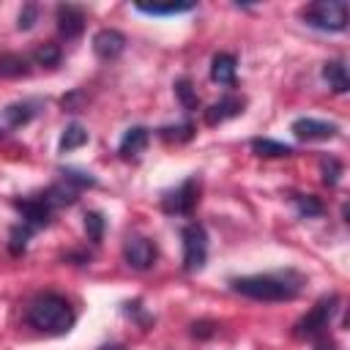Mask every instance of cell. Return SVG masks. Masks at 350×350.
I'll return each instance as SVG.
<instances>
[{
    "label": "cell",
    "mask_w": 350,
    "mask_h": 350,
    "mask_svg": "<svg viewBox=\"0 0 350 350\" xmlns=\"http://www.w3.org/2000/svg\"><path fill=\"white\" fill-rule=\"evenodd\" d=\"M36 22H38V5L36 3H25L22 11H19V16H16V27L19 30H30Z\"/></svg>",
    "instance_id": "cell-29"
},
{
    "label": "cell",
    "mask_w": 350,
    "mask_h": 350,
    "mask_svg": "<svg viewBox=\"0 0 350 350\" xmlns=\"http://www.w3.org/2000/svg\"><path fill=\"white\" fill-rule=\"evenodd\" d=\"M180 241H183V271L197 273L205 268L208 260V232L202 224L191 221L180 230Z\"/></svg>",
    "instance_id": "cell-5"
},
{
    "label": "cell",
    "mask_w": 350,
    "mask_h": 350,
    "mask_svg": "<svg viewBox=\"0 0 350 350\" xmlns=\"http://www.w3.org/2000/svg\"><path fill=\"white\" fill-rule=\"evenodd\" d=\"M101 350H126V347H123V345H104Z\"/></svg>",
    "instance_id": "cell-33"
},
{
    "label": "cell",
    "mask_w": 350,
    "mask_h": 350,
    "mask_svg": "<svg viewBox=\"0 0 350 350\" xmlns=\"http://www.w3.org/2000/svg\"><path fill=\"white\" fill-rule=\"evenodd\" d=\"M336 309H339V295H323V298L293 325V336H295V339H320V336L328 331V325H331Z\"/></svg>",
    "instance_id": "cell-4"
},
{
    "label": "cell",
    "mask_w": 350,
    "mask_h": 350,
    "mask_svg": "<svg viewBox=\"0 0 350 350\" xmlns=\"http://www.w3.org/2000/svg\"><path fill=\"white\" fill-rule=\"evenodd\" d=\"M159 137L164 142H189L194 137V126L191 123H175V126H161Z\"/></svg>",
    "instance_id": "cell-25"
},
{
    "label": "cell",
    "mask_w": 350,
    "mask_h": 350,
    "mask_svg": "<svg viewBox=\"0 0 350 350\" xmlns=\"http://www.w3.org/2000/svg\"><path fill=\"white\" fill-rule=\"evenodd\" d=\"M235 66L238 57L232 52H216L211 60V79L219 85H235Z\"/></svg>",
    "instance_id": "cell-15"
},
{
    "label": "cell",
    "mask_w": 350,
    "mask_h": 350,
    "mask_svg": "<svg viewBox=\"0 0 350 350\" xmlns=\"http://www.w3.org/2000/svg\"><path fill=\"white\" fill-rule=\"evenodd\" d=\"M41 104L38 101H33V98H25V101H14V104H8L5 109H3V118H5V123L11 126V129H19V126H25V123H30L41 109H38Z\"/></svg>",
    "instance_id": "cell-14"
},
{
    "label": "cell",
    "mask_w": 350,
    "mask_h": 350,
    "mask_svg": "<svg viewBox=\"0 0 350 350\" xmlns=\"http://www.w3.org/2000/svg\"><path fill=\"white\" fill-rule=\"evenodd\" d=\"M293 202H295L298 216H304V219H314V216H323L325 213V205L314 194H295Z\"/></svg>",
    "instance_id": "cell-22"
},
{
    "label": "cell",
    "mask_w": 350,
    "mask_h": 350,
    "mask_svg": "<svg viewBox=\"0 0 350 350\" xmlns=\"http://www.w3.org/2000/svg\"><path fill=\"white\" fill-rule=\"evenodd\" d=\"M123 49H126V36L115 27H101L93 36V52L98 60H115L123 55Z\"/></svg>",
    "instance_id": "cell-11"
},
{
    "label": "cell",
    "mask_w": 350,
    "mask_h": 350,
    "mask_svg": "<svg viewBox=\"0 0 350 350\" xmlns=\"http://www.w3.org/2000/svg\"><path fill=\"white\" fill-rule=\"evenodd\" d=\"M323 79L328 82V88L334 93H347L350 90V79H347V68L342 60H325L323 63Z\"/></svg>",
    "instance_id": "cell-18"
},
{
    "label": "cell",
    "mask_w": 350,
    "mask_h": 350,
    "mask_svg": "<svg viewBox=\"0 0 350 350\" xmlns=\"http://www.w3.org/2000/svg\"><path fill=\"white\" fill-rule=\"evenodd\" d=\"M30 235H33V227H27L25 221L16 224V227L11 230V235H8V252H11V254H22V252L27 249Z\"/></svg>",
    "instance_id": "cell-26"
},
{
    "label": "cell",
    "mask_w": 350,
    "mask_h": 350,
    "mask_svg": "<svg viewBox=\"0 0 350 350\" xmlns=\"http://www.w3.org/2000/svg\"><path fill=\"white\" fill-rule=\"evenodd\" d=\"M301 19L325 33H342L347 27V3L345 0H317L301 8Z\"/></svg>",
    "instance_id": "cell-3"
},
{
    "label": "cell",
    "mask_w": 350,
    "mask_h": 350,
    "mask_svg": "<svg viewBox=\"0 0 350 350\" xmlns=\"http://www.w3.org/2000/svg\"><path fill=\"white\" fill-rule=\"evenodd\" d=\"M14 208L22 213V221H25L27 227H33V230L46 227L49 219H52V213H55V208L44 200V194H33V197L14 200Z\"/></svg>",
    "instance_id": "cell-8"
},
{
    "label": "cell",
    "mask_w": 350,
    "mask_h": 350,
    "mask_svg": "<svg viewBox=\"0 0 350 350\" xmlns=\"http://www.w3.org/2000/svg\"><path fill=\"white\" fill-rule=\"evenodd\" d=\"M342 172H345V167H342V161H339L336 156H323V159H320V175H323V183H325V186L334 189V186L339 183Z\"/></svg>",
    "instance_id": "cell-23"
},
{
    "label": "cell",
    "mask_w": 350,
    "mask_h": 350,
    "mask_svg": "<svg viewBox=\"0 0 350 350\" xmlns=\"http://www.w3.org/2000/svg\"><path fill=\"white\" fill-rule=\"evenodd\" d=\"M30 74V60L19 52H3L0 55V79H19Z\"/></svg>",
    "instance_id": "cell-17"
},
{
    "label": "cell",
    "mask_w": 350,
    "mask_h": 350,
    "mask_svg": "<svg viewBox=\"0 0 350 350\" xmlns=\"http://www.w3.org/2000/svg\"><path fill=\"white\" fill-rule=\"evenodd\" d=\"M232 293L252 298V301H293L301 287L304 276L295 271H273V273H252L230 279Z\"/></svg>",
    "instance_id": "cell-1"
},
{
    "label": "cell",
    "mask_w": 350,
    "mask_h": 350,
    "mask_svg": "<svg viewBox=\"0 0 350 350\" xmlns=\"http://www.w3.org/2000/svg\"><path fill=\"white\" fill-rule=\"evenodd\" d=\"M0 139H3V131H0Z\"/></svg>",
    "instance_id": "cell-34"
},
{
    "label": "cell",
    "mask_w": 350,
    "mask_h": 350,
    "mask_svg": "<svg viewBox=\"0 0 350 350\" xmlns=\"http://www.w3.org/2000/svg\"><path fill=\"white\" fill-rule=\"evenodd\" d=\"M148 142H150V129H145V126H131V129H126V134L120 137L118 153H120L123 159H137V156L148 148Z\"/></svg>",
    "instance_id": "cell-13"
},
{
    "label": "cell",
    "mask_w": 350,
    "mask_h": 350,
    "mask_svg": "<svg viewBox=\"0 0 350 350\" xmlns=\"http://www.w3.org/2000/svg\"><path fill=\"white\" fill-rule=\"evenodd\" d=\"M290 131L301 142H320V139H334L339 134V126L328 120H317V118H295L290 123Z\"/></svg>",
    "instance_id": "cell-9"
},
{
    "label": "cell",
    "mask_w": 350,
    "mask_h": 350,
    "mask_svg": "<svg viewBox=\"0 0 350 350\" xmlns=\"http://www.w3.org/2000/svg\"><path fill=\"white\" fill-rule=\"evenodd\" d=\"M33 60H36V66H46V68H55L57 63H60V46L57 44H41L36 52H33Z\"/></svg>",
    "instance_id": "cell-27"
},
{
    "label": "cell",
    "mask_w": 350,
    "mask_h": 350,
    "mask_svg": "<svg viewBox=\"0 0 350 350\" xmlns=\"http://www.w3.org/2000/svg\"><path fill=\"white\" fill-rule=\"evenodd\" d=\"M172 88H175V96H178V101H180V107H183L186 112H197V109H200V96H197V90H194V85H191L189 77L175 79Z\"/></svg>",
    "instance_id": "cell-21"
},
{
    "label": "cell",
    "mask_w": 350,
    "mask_h": 350,
    "mask_svg": "<svg viewBox=\"0 0 350 350\" xmlns=\"http://www.w3.org/2000/svg\"><path fill=\"white\" fill-rule=\"evenodd\" d=\"M243 107H246V101L241 96H224V98H219L216 104H211L205 109V123L208 126H219L224 120H232V118H238L243 112Z\"/></svg>",
    "instance_id": "cell-12"
},
{
    "label": "cell",
    "mask_w": 350,
    "mask_h": 350,
    "mask_svg": "<svg viewBox=\"0 0 350 350\" xmlns=\"http://www.w3.org/2000/svg\"><path fill=\"white\" fill-rule=\"evenodd\" d=\"M27 323L41 331V334H66L71 325H74V309L71 304L57 295V293H41L36 295L30 304H27V312H25Z\"/></svg>",
    "instance_id": "cell-2"
},
{
    "label": "cell",
    "mask_w": 350,
    "mask_h": 350,
    "mask_svg": "<svg viewBox=\"0 0 350 350\" xmlns=\"http://www.w3.org/2000/svg\"><path fill=\"white\" fill-rule=\"evenodd\" d=\"M90 137H88V129L82 126V123H77V120H71L66 129H63V134H60V142H57V148H60V153H68V150H77V148H82L85 142H88Z\"/></svg>",
    "instance_id": "cell-20"
},
{
    "label": "cell",
    "mask_w": 350,
    "mask_h": 350,
    "mask_svg": "<svg viewBox=\"0 0 350 350\" xmlns=\"http://www.w3.org/2000/svg\"><path fill=\"white\" fill-rule=\"evenodd\" d=\"M200 202V178L191 175L186 178L178 189L172 191H164L161 197V211L170 213V216H189Z\"/></svg>",
    "instance_id": "cell-6"
},
{
    "label": "cell",
    "mask_w": 350,
    "mask_h": 350,
    "mask_svg": "<svg viewBox=\"0 0 350 350\" xmlns=\"http://www.w3.org/2000/svg\"><path fill=\"white\" fill-rule=\"evenodd\" d=\"M139 14H148V16H178V14H189L194 11V3H137L134 5Z\"/></svg>",
    "instance_id": "cell-19"
},
{
    "label": "cell",
    "mask_w": 350,
    "mask_h": 350,
    "mask_svg": "<svg viewBox=\"0 0 350 350\" xmlns=\"http://www.w3.org/2000/svg\"><path fill=\"white\" fill-rule=\"evenodd\" d=\"M156 257H159V252H156V243H153L150 238L134 232V235H129V238L123 241V260H126L129 268H134V271H148V268H153Z\"/></svg>",
    "instance_id": "cell-7"
},
{
    "label": "cell",
    "mask_w": 350,
    "mask_h": 350,
    "mask_svg": "<svg viewBox=\"0 0 350 350\" xmlns=\"http://www.w3.org/2000/svg\"><path fill=\"white\" fill-rule=\"evenodd\" d=\"M60 178L71 180V183H74V186H79L82 191L96 186V178H93L90 172H85V170H74V167H66V170H60Z\"/></svg>",
    "instance_id": "cell-28"
},
{
    "label": "cell",
    "mask_w": 350,
    "mask_h": 350,
    "mask_svg": "<svg viewBox=\"0 0 350 350\" xmlns=\"http://www.w3.org/2000/svg\"><path fill=\"white\" fill-rule=\"evenodd\" d=\"M104 230H107V219L98 211H88L85 213V235H88V241L90 243H101Z\"/></svg>",
    "instance_id": "cell-24"
},
{
    "label": "cell",
    "mask_w": 350,
    "mask_h": 350,
    "mask_svg": "<svg viewBox=\"0 0 350 350\" xmlns=\"http://www.w3.org/2000/svg\"><path fill=\"white\" fill-rule=\"evenodd\" d=\"M55 19H57V33L66 38V41H74L82 36L85 30V11L74 3H60L55 8Z\"/></svg>",
    "instance_id": "cell-10"
},
{
    "label": "cell",
    "mask_w": 350,
    "mask_h": 350,
    "mask_svg": "<svg viewBox=\"0 0 350 350\" xmlns=\"http://www.w3.org/2000/svg\"><path fill=\"white\" fill-rule=\"evenodd\" d=\"M314 350H336V347H334L331 342H325V339L320 336V339H317V347H314Z\"/></svg>",
    "instance_id": "cell-32"
},
{
    "label": "cell",
    "mask_w": 350,
    "mask_h": 350,
    "mask_svg": "<svg viewBox=\"0 0 350 350\" xmlns=\"http://www.w3.org/2000/svg\"><path fill=\"white\" fill-rule=\"evenodd\" d=\"M252 153L260 156V159H287L293 156V145H284V142H276V139H268V137H254L249 142Z\"/></svg>",
    "instance_id": "cell-16"
},
{
    "label": "cell",
    "mask_w": 350,
    "mask_h": 350,
    "mask_svg": "<svg viewBox=\"0 0 350 350\" xmlns=\"http://www.w3.org/2000/svg\"><path fill=\"white\" fill-rule=\"evenodd\" d=\"M82 101H85V93H82V90H71L68 96L60 98V107H63L66 112H79V109H82Z\"/></svg>",
    "instance_id": "cell-30"
},
{
    "label": "cell",
    "mask_w": 350,
    "mask_h": 350,
    "mask_svg": "<svg viewBox=\"0 0 350 350\" xmlns=\"http://www.w3.org/2000/svg\"><path fill=\"white\" fill-rule=\"evenodd\" d=\"M216 323H211V320H200V323H191V336H197V339H208V336H213L216 334Z\"/></svg>",
    "instance_id": "cell-31"
}]
</instances>
